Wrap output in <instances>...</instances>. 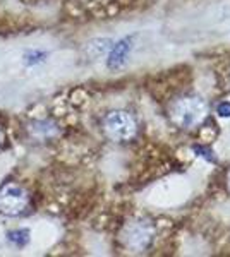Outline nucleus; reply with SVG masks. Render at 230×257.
Listing matches in <instances>:
<instances>
[{
  "label": "nucleus",
  "instance_id": "obj_4",
  "mask_svg": "<svg viewBox=\"0 0 230 257\" xmlns=\"http://www.w3.org/2000/svg\"><path fill=\"white\" fill-rule=\"evenodd\" d=\"M9 238L16 243V245L23 247V245H26L28 240H29V231H28V230H16V231H11V233H9Z\"/></svg>",
  "mask_w": 230,
  "mask_h": 257
},
{
  "label": "nucleus",
  "instance_id": "obj_2",
  "mask_svg": "<svg viewBox=\"0 0 230 257\" xmlns=\"http://www.w3.org/2000/svg\"><path fill=\"white\" fill-rule=\"evenodd\" d=\"M129 127H131V123H129V120L124 113H112L105 120V128L108 136H112L115 139L125 138L129 134Z\"/></svg>",
  "mask_w": 230,
  "mask_h": 257
},
{
  "label": "nucleus",
  "instance_id": "obj_3",
  "mask_svg": "<svg viewBox=\"0 0 230 257\" xmlns=\"http://www.w3.org/2000/svg\"><path fill=\"white\" fill-rule=\"evenodd\" d=\"M125 53H127V41H120L119 45H115L114 52L110 53V59H108V67H119L120 62L124 60Z\"/></svg>",
  "mask_w": 230,
  "mask_h": 257
},
{
  "label": "nucleus",
  "instance_id": "obj_5",
  "mask_svg": "<svg viewBox=\"0 0 230 257\" xmlns=\"http://www.w3.org/2000/svg\"><path fill=\"white\" fill-rule=\"evenodd\" d=\"M6 141H7V134H6V127L0 123V148L6 144Z\"/></svg>",
  "mask_w": 230,
  "mask_h": 257
},
{
  "label": "nucleus",
  "instance_id": "obj_1",
  "mask_svg": "<svg viewBox=\"0 0 230 257\" xmlns=\"http://www.w3.org/2000/svg\"><path fill=\"white\" fill-rule=\"evenodd\" d=\"M29 192L18 182H7L0 187V214L9 218L23 216L29 209Z\"/></svg>",
  "mask_w": 230,
  "mask_h": 257
}]
</instances>
